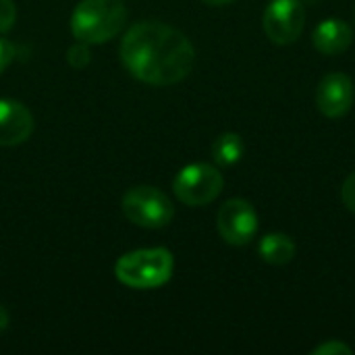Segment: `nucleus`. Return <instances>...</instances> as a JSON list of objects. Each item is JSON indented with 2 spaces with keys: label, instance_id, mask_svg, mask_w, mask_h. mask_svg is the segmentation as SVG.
I'll return each instance as SVG.
<instances>
[{
  "label": "nucleus",
  "instance_id": "1",
  "mask_svg": "<svg viewBox=\"0 0 355 355\" xmlns=\"http://www.w3.org/2000/svg\"><path fill=\"white\" fill-rule=\"evenodd\" d=\"M121 58L135 79L150 85H173L191 73L196 50L179 29L158 21H141L127 31Z\"/></svg>",
  "mask_w": 355,
  "mask_h": 355
},
{
  "label": "nucleus",
  "instance_id": "2",
  "mask_svg": "<svg viewBox=\"0 0 355 355\" xmlns=\"http://www.w3.org/2000/svg\"><path fill=\"white\" fill-rule=\"evenodd\" d=\"M127 23V8L121 0H81L71 17V31L79 42L104 44Z\"/></svg>",
  "mask_w": 355,
  "mask_h": 355
},
{
  "label": "nucleus",
  "instance_id": "3",
  "mask_svg": "<svg viewBox=\"0 0 355 355\" xmlns=\"http://www.w3.org/2000/svg\"><path fill=\"white\" fill-rule=\"evenodd\" d=\"M173 254L164 248H152L125 254L116 262L114 275L127 287L156 289L173 277Z\"/></svg>",
  "mask_w": 355,
  "mask_h": 355
},
{
  "label": "nucleus",
  "instance_id": "4",
  "mask_svg": "<svg viewBox=\"0 0 355 355\" xmlns=\"http://www.w3.org/2000/svg\"><path fill=\"white\" fill-rule=\"evenodd\" d=\"M123 214L137 227L162 229L175 216V206L166 193L156 187H133L123 198Z\"/></svg>",
  "mask_w": 355,
  "mask_h": 355
},
{
  "label": "nucleus",
  "instance_id": "5",
  "mask_svg": "<svg viewBox=\"0 0 355 355\" xmlns=\"http://www.w3.org/2000/svg\"><path fill=\"white\" fill-rule=\"evenodd\" d=\"M225 179L216 166L196 162L179 171L173 189L175 196L187 206H206L223 191Z\"/></svg>",
  "mask_w": 355,
  "mask_h": 355
},
{
  "label": "nucleus",
  "instance_id": "6",
  "mask_svg": "<svg viewBox=\"0 0 355 355\" xmlns=\"http://www.w3.org/2000/svg\"><path fill=\"white\" fill-rule=\"evenodd\" d=\"M306 27V8L300 0H270L264 10V31L279 46L293 44Z\"/></svg>",
  "mask_w": 355,
  "mask_h": 355
},
{
  "label": "nucleus",
  "instance_id": "7",
  "mask_svg": "<svg viewBox=\"0 0 355 355\" xmlns=\"http://www.w3.org/2000/svg\"><path fill=\"white\" fill-rule=\"evenodd\" d=\"M220 237L231 245H245L258 233V214L248 200L233 198L225 202L216 216Z\"/></svg>",
  "mask_w": 355,
  "mask_h": 355
},
{
  "label": "nucleus",
  "instance_id": "8",
  "mask_svg": "<svg viewBox=\"0 0 355 355\" xmlns=\"http://www.w3.org/2000/svg\"><path fill=\"white\" fill-rule=\"evenodd\" d=\"M355 87L345 73H331L322 77L316 92L318 110L329 119H339L354 106Z\"/></svg>",
  "mask_w": 355,
  "mask_h": 355
},
{
  "label": "nucleus",
  "instance_id": "9",
  "mask_svg": "<svg viewBox=\"0 0 355 355\" xmlns=\"http://www.w3.org/2000/svg\"><path fill=\"white\" fill-rule=\"evenodd\" d=\"M33 133V114L17 100H0V146H19Z\"/></svg>",
  "mask_w": 355,
  "mask_h": 355
},
{
  "label": "nucleus",
  "instance_id": "10",
  "mask_svg": "<svg viewBox=\"0 0 355 355\" xmlns=\"http://www.w3.org/2000/svg\"><path fill=\"white\" fill-rule=\"evenodd\" d=\"M314 48L322 54L335 56L345 52L354 42V29L343 19H327L312 33Z\"/></svg>",
  "mask_w": 355,
  "mask_h": 355
},
{
  "label": "nucleus",
  "instance_id": "11",
  "mask_svg": "<svg viewBox=\"0 0 355 355\" xmlns=\"http://www.w3.org/2000/svg\"><path fill=\"white\" fill-rule=\"evenodd\" d=\"M258 252H260L264 262L275 264V266H283V264H289L295 258V243H293V239L289 235L270 233L260 241Z\"/></svg>",
  "mask_w": 355,
  "mask_h": 355
},
{
  "label": "nucleus",
  "instance_id": "12",
  "mask_svg": "<svg viewBox=\"0 0 355 355\" xmlns=\"http://www.w3.org/2000/svg\"><path fill=\"white\" fill-rule=\"evenodd\" d=\"M243 152H245V146H243L241 135H237V133H223L212 144V158L220 166L237 164L243 158Z\"/></svg>",
  "mask_w": 355,
  "mask_h": 355
},
{
  "label": "nucleus",
  "instance_id": "13",
  "mask_svg": "<svg viewBox=\"0 0 355 355\" xmlns=\"http://www.w3.org/2000/svg\"><path fill=\"white\" fill-rule=\"evenodd\" d=\"M89 58H92V54H89V48H87L85 42L73 44V46L69 48V52H67V60H69V64H71L73 69H83V67H87V64H89Z\"/></svg>",
  "mask_w": 355,
  "mask_h": 355
},
{
  "label": "nucleus",
  "instance_id": "14",
  "mask_svg": "<svg viewBox=\"0 0 355 355\" xmlns=\"http://www.w3.org/2000/svg\"><path fill=\"white\" fill-rule=\"evenodd\" d=\"M17 19V8L12 0H0V33L8 31L15 25Z\"/></svg>",
  "mask_w": 355,
  "mask_h": 355
},
{
  "label": "nucleus",
  "instance_id": "15",
  "mask_svg": "<svg viewBox=\"0 0 355 355\" xmlns=\"http://www.w3.org/2000/svg\"><path fill=\"white\" fill-rule=\"evenodd\" d=\"M312 354L314 355H352L354 354V349H352L349 345L341 343V341H327V343L318 345Z\"/></svg>",
  "mask_w": 355,
  "mask_h": 355
},
{
  "label": "nucleus",
  "instance_id": "16",
  "mask_svg": "<svg viewBox=\"0 0 355 355\" xmlns=\"http://www.w3.org/2000/svg\"><path fill=\"white\" fill-rule=\"evenodd\" d=\"M341 200H343L345 208L352 210L355 214V173H352V175L345 179V183H343V187H341Z\"/></svg>",
  "mask_w": 355,
  "mask_h": 355
},
{
  "label": "nucleus",
  "instance_id": "17",
  "mask_svg": "<svg viewBox=\"0 0 355 355\" xmlns=\"http://www.w3.org/2000/svg\"><path fill=\"white\" fill-rule=\"evenodd\" d=\"M15 58V46L6 40H0V73H4V69L12 62Z\"/></svg>",
  "mask_w": 355,
  "mask_h": 355
},
{
  "label": "nucleus",
  "instance_id": "18",
  "mask_svg": "<svg viewBox=\"0 0 355 355\" xmlns=\"http://www.w3.org/2000/svg\"><path fill=\"white\" fill-rule=\"evenodd\" d=\"M8 327V312L0 306V331H4Z\"/></svg>",
  "mask_w": 355,
  "mask_h": 355
},
{
  "label": "nucleus",
  "instance_id": "19",
  "mask_svg": "<svg viewBox=\"0 0 355 355\" xmlns=\"http://www.w3.org/2000/svg\"><path fill=\"white\" fill-rule=\"evenodd\" d=\"M206 4H212V6H220V4H229L233 0H204Z\"/></svg>",
  "mask_w": 355,
  "mask_h": 355
}]
</instances>
